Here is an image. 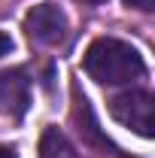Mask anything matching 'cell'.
Wrapping results in <instances>:
<instances>
[{"label":"cell","mask_w":155,"mask_h":158,"mask_svg":"<svg viewBox=\"0 0 155 158\" xmlns=\"http://www.w3.org/2000/svg\"><path fill=\"white\" fill-rule=\"evenodd\" d=\"M9 49H12V40H9L6 34H3V31H0V58H3V55H6Z\"/></svg>","instance_id":"cell-8"},{"label":"cell","mask_w":155,"mask_h":158,"mask_svg":"<svg viewBox=\"0 0 155 158\" xmlns=\"http://www.w3.org/2000/svg\"><path fill=\"white\" fill-rule=\"evenodd\" d=\"M31 103V79L21 70H3L0 73V116L21 118Z\"/></svg>","instance_id":"cell-4"},{"label":"cell","mask_w":155,"mask_h":158,"mask_svg":"<svg viewBox=\"0 0 155 158\" xmlns=\"http://www.w3.org/2000/svg\"><path fill=\"white\" fill-rule=\"evenodd\" d=\"M73 98H76V113H79V116H85V122H82V118H76L79 125H82L79 131H82L85 137L91 140V143H97V146H107V149H113V143H110V140H107L103 134H100V131H97V122H94V116H91V106H88L85 94H79V88H73Z\"/></svg>","instance_id":"cell-5"},{"label":"cell","mask_w":155,"mask_h":158,"mask_svg":"<svg viewBox=\"0 0 155 158\" xmlns=\"http://www.w3.org/2000/svg\"><path fill=\"white\" fill-rule=\"evenodd\" d=\"M82 3H103V0H82Z\"/></svg>","instance_id":"cell-10"},{"label":"cell","mask_w":155,"mask_h":158,"mask_svg":"<svg viewBox=\"0 0 155 158\" xmlns=\"http://www.w3.org/2000/svg\"><path fill=\"white\" fill-rule=\"evenodd\" d=\"M40 152H43V158H76L73 155V146L67 143V137L61 134L58 128H46L43 131Z\"/></svg>","instance_id":"cell-6"},{"label":"cell","mask_w":155,"mask_h":158,"mask_svg":"<svg viewBox=\"0 0 155 158\" xmlns=\"http://www.w3.org/2000/svg\"><path fill=\"white\" fill-rule=\"evenodd\" d=\"M0 158H19V155H15L12 146H0Z\"/></svg>","instance_id":"cell-9"},{"label":"cell","mask_w":155,"mask_h":158,"mask_svg":"<svg viewBox=\"0 0 155 158\" xmlns=\"http://www.w3.org/2000/svg\"><path fill=\"white\" fill-rule=\"evenodd\" d=\"M24 31L40 46H58L67 37V15L55 3H40L24 15Z\"/></svg>","instance_id":"cell-3"},{"label":"cell","mask_w":155,"mask_h":158,"mask_svg":"<svg viewBox=\"0 0 155 158\" xmlns=\"http://www.w3.org/2000/svg\"><path fill=\"white\" fill-rule=\"evenodd\" d=\"M110 113L116 122H122L125 128H131L140 137H152L155 134V100L149 91L131 88L125 94L110 100Z\"/></svg>","instance_id":"cell-2"},{"label":"cell","mask_w":155,"mask_h":158,"mask_svg":"<svg viewBox=\"0 0 155 158\" xmlns=\"http://www.w3.org/2000/svg\"><path fill=\"white\" fill-rule=\"evenodd\" d=\"M82 67L91 79L103 82V85H125V82H134L146 73L143 55L131 43H122V40H113V37L94 40L85 49Z\"/></svg>","instance_id":"cell-1"},{"label":"cell","mask_w":155,"mask_h":158,"mask_svg":"<svg viewBox=\"0 0 155 158\" xmlns=\"http://www.w3.org/2000/svg\"><path fill=\"white\" fill-rule=\"evenodd\" d=\"M128 6H134V9H143V12H149V9H155V0H125Z\"/></svg>","instance_id":"cell-7"}]
</instances>
